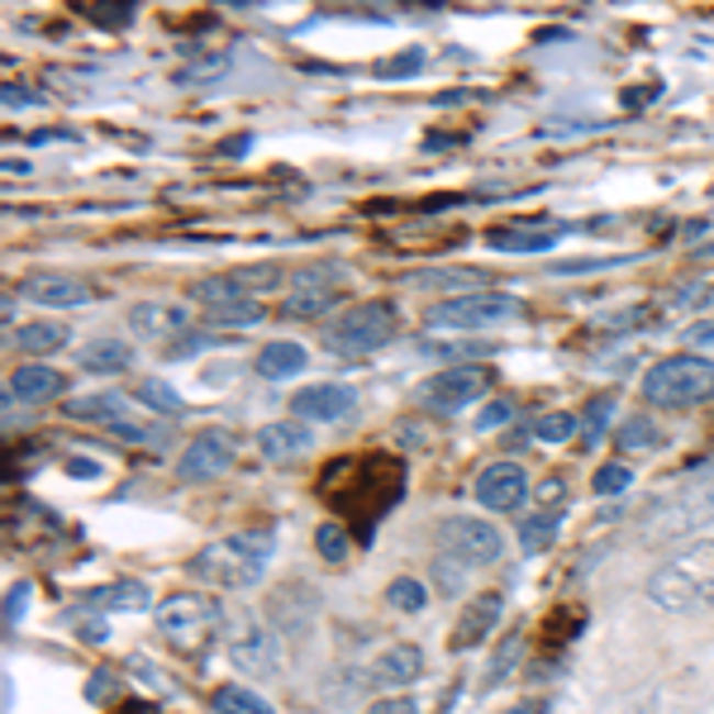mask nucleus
Masks as SVG:
<instances>
[{
  "label": "nucleus",
  "instance_id": "40",
  "mask_svg": "<svg viewBox=\"0 0 714 714\" xmlns=\"http://www.w3.org/2000/svg\"><path fill=\"white\" fill-rule=\"evenodd\" d=\"M200 348H210L205 334H181V338H171L163 353H167V357H191V353H200Z\"/></svg>",
  "mask_w": 714,
  "mask_h": 714
},
{
  "label": "nucleus",
  "instance_id": "28",
  "mask_svg": "<svg viewBox=\"0 0 714 714\" xmlns=\"http://www.w3.org/2000/svg\"><path fill=\"white\" fill-rule=\"evenodd\" d=\"M214 714H271V705L248 685H220L214 691Z\"/></svg>",
  "mask_w": 714,
  "mask_h": 714
},
{
  "label": "nucleus",
  "instance_id": "18",
  "mask_svg": "<svg viewBox=\"0 0 714 714\" xmlns=\"http://www.w3.org/2000/svg\"><path fill=\"white\" fill-rule=\"evenodd\" d=\"M500 610H505V600H500L495 591L477 595V600H471V605L462 610V620H457L448 648H453V652H467V648H477V643H486V634H491V628L500 624Z\"/></svg>",
  "mask_w": 714,
  "mask_h": 714
},
{
  "label": "nucleus",
  "instance_id": "17",
  "mask_svg": "<svg viewBox=\"0 0 714 714\" xmlns=\"http://www.w3.org/2000/svg\"><path fill=\"white\" fill-rule=\"evenodd\" d=\"M420 671H424V652L414 643H395V648L377 652V662L367 667V685H377V691H405L410 681H420Z\"/></svg>",
  "mask_w": 714,
  "mask_h": 714
},
{
  "label": "nucleus",
  "instance_id": "10",
  "mask_svg": "<svg viewBox=\"0 0 714 714\" xmlns=\"http://www.w3.org/2000/svg\"><path fill=\"white\" fill-rule=\"evenodd\" d=\"M271 286H281V267H238V271H220V277H200L191 281V295L200 300V305L220 310V305H238V300H253L271 291Z\"/></svg>",
  "mask_w": 714,
  "mask_h": 714
},
{
  "label": "nucleus",
  "instance_id": "7",
  "mask_svg": "<svg viewBox=\"0 0 714 714\" xmlns=\"http://www.w3.org/2000/svg\"><path fill=\"white\" fill-rule=\"evenodd\" d=\"M514 314H520V300L486 286V291H462V295L438 300L424 320L428 328H491V324L514 320Z\"/></svg>",
  "mask_w": 714,
  "mask_h": 714
},
{
  "label": "nucleus",
  "instance_id": "30",
  "mask_svg": "<svg viewBox=\"0 0 714 714\" xmlns=\"http://www.w3.org/2000/svg\"><path fill=\"white\" fill-rule=\"evenodd\" d=\"M614 438H620L624 453H643V448H657V443H662V428H657L648 414H634V420L620 424V434Z\"/></svg>",
  "mask_w": 714,
  "mask_h": 714
},
{
  "label": "nucleus",
  "instance_id": "21",
  "mask_svg": "<svg viewBox=\"0 0 714 714\" xmlns=\"http://www.w3.org/2000/svg\"><path fill=\"white\" fill-rule=\"evenodd\" d=\"M486 243L500 253H548L557 243V228L553 224H495Z\"/></svg>",
  "mask_w": 714,
  "mask_h": 714
},
{
  "label": "nucleus",
  "instance_id": "13",
  "mask_svg": "<svg viewBox=\"0 0 714 714\" xmlns=\"http://www.w3.org/2000/svg\"><path fill=\"white\" fill-rule=\"evenodd\" d=\"M20 295L34 300L43 310H77L86 300H96V286L71 277V271H29L20 281Z\"/></svg>",
  "mask_w": 714,
  "mask_h": 714
},
{
  "label": "nucleus",
  "instance_id": "22",
  "mask_svg": "<svg viewBox=\"0 0 714 714\" xmlns=\"http://www.w3.org/2000/svg\"><path fill=\"white\" fill-rule=\"evenodd\" d=\"M129 328H134V338H167L171 334L181 338V328H186V310L177 305H157V300H148V305H134L129 310Z\"/></svg>",
  "mask_w": 714,
  "mask_h": 714
},
{
  "label": "nucleus",
  "instance_id": "41",
  "mask_svg": "<svg viewBox=\"0 0 714 714\" xmlns=\"http://www.w3.org/2000/svg\"><path fill=\"white\" fill-rule=\"evenodd\" d=\"M24 605H29V581L10 585V595H5V624H20L24 620Z\"/></svg>",
  "mask_w": 714,
  "mask_h": 714
},
{
  "label": "nucleus",
  "instance_id": "4",
  "mask_svg": "<svg viewBox=\"0 0 714 714\" xmlns=\"http://www.w3.org/2000/svg\"><path fill=\"white\" fill-rule=\"evenodd\" d=\"M643 400L662 410H691L714 400V362L695 353H671L643 371Z\"/></svg>",
  "mask_w": 714,
  "mask_h": 714
},
{
  "label": "nucleus",
  "instance_id": "2",
  "mask_svg": "<svg viewBox=\"0 0 714 714\" xmlns=\"http://www.w3.org/2000/svg\"><path fill=\"white\" fill-rule=\"evenodd\" d=\"M277 553V534L271 528H248V534H228L205 543L200 553H191V571L196 581H205L210 591H248L267 577V562Z\"/></svg>",
  "mask_w": 714,
  "mask_h": 714
},
{
  "label": "nucleus",
  "instance_id": "50",
  "mask_svg": "<svg viewBox=\"0 0 714 714\" xmlns=\"http://www.w3.org/2000/svg\"><path fill=\"white\" fill-rule=\"evenodd\" d=\"M543 500H562V481H543Z\"/></svg>",
  "mask_w": 714,
  "mask_h": 714
},
{
  "label": "nucleus",
  "instance_id": "1",
  "mask_svg": "<svg viewBox=\"0 0 714 714\" xmlns=\"http://www.w3.org/2000/svg\"><path fill=\"white\" fill-rule=\"evenodd\" d=\"M643 595L667 614H714V538H695L648 577Z\"/></svg>",
  "mask_w": 714,
  "mask_h": 714
},
{
  "label": "nucleus",
  "instance_id": "38",
  "mask_svg": "<svg viewBox=\"0 0 714 714\" xmlns=\"http://www.w3.org/2000/svg\"><path fill=\"white\" fill-rule=\"evenodd\" d=\"M610 414H614V395H600L591 410H585V434H591V443L605 434V424H610Z\"/></svg>",
  "mask_w": 714,
  "mask_h": 714
},
{
  "label": "nucleus",
  "instance_id": "47",
  "mask_svg": "<svg viewBox=\"0 0 714 714\" xmlns=\"http://www.w3.org/2000/svg\"><path fill=\"white\" fill-rule=\"evenodd\" d=\"M5 105H38V96L20 91V86H5Z\"/></svg>",
  "mask_w": 714,
  "mask_h": 714
},
{
  "label": "nucleus",
  "instance_id": "44",
  "mask_svg": "<svg viewBox=\"0 0 714 714\" xmlns=\"http://www.w3.org/2000/svg\"><path fill=\"white\" fill-rule=\"evenodd\" d=\"M505 420H510V405H505V400H495V405H486L477 414V428H495V424H505Z\"/></svg>",
  "mask_w": 714,
  "mask_h": 714
},
{
  "label": "nucleus",
  "instance_id": "3",
  "mask_svg": "<svg viewBox=\"0 0 714 714\" xmlns=\"http://www.w3.org/2000/svg\"><path fill=\"white\" fill-rule=\"evenodd\" d=\"M228 610L210 591H177L157 605V634L181 657H205L214 643H224Z\"/></svg>",
  "mask_w": 714,
  "mask_h": 714
},
{
  "label": "nucleus",
  "instance_id": "31",
  "mask_svg": "<svg viewBox=\"0 0 714 714\" xmlns=\"http://www.w3.org/2000/svg\"><path fill=\"white\" fill-rule=\"evenodd\" d=\"M557 528H562V520H557L553 510H543V514H528V520H520V538H524L528 553H543L557 538Z\"/></svg>",
  "mask_w": 714,
  "mask_h": 714
},
{
  "label": "nucleus",
  "instance_id": "34",
  "mask_svg": "<svg viewBox=\"0 0 714 714\" xmlns=\"http://www.w3.org/2000/svg\"><path fill=\"white\" fill-rule=\"evenodd\" d=\"M314 548H320L324 562H343V557H348V528L343 524H320L314 528Z\"/></svg>",
  "mask_w": 714,
  "mask_h": 714
},
{
  "label": "nucleus",
  "instance_id": "19",
  "mask_svg": "<svg viewBox=\"0 0 714 714\" xmlns=\"http://www.w3.org/2000/svg\"><path fill=\"white\" fill-rule=\"evenodd\" d=\"M63 391H67V377L57 367L24 362L10 377V386H5V405H14V400H24V405H38V400H53V395H63Z\"/></svg>",
  "mask_w": 714,
  "mask_h": 714
},
{
  "label": "nucleus",
  "instance_id": "25",
  "mask_svg": "<svg viewBox=\"0 0 714 714\" xmlns=\"http://www.w3.org/2000/svg\"><path fill=\"white\" fill-rule=\"evenodd\" d=\"M86 605H91V610H105V614H134V610L148 605V585L134 581V577L105 581V585H96V591H86Z\"/></svg>",
  "mask_w": 714,
  "mask_h": 714
},
{
  "label": "nucleus",
  "instance_id": "5",
  "mask_svg": "<svg viewBox=\"0 0 714 714\" xmlns=\"http://www.w3.org/2000/svg\"><path fill=\"white\" fill-rule=\"evenodd\" d=\"M400 334V310L391 300H362L353 310H338L334 320H324V348L338 357H362L386 348Z\"/></svg>",
  "mask_w": 714,
  "mask_h": 714
},
{
  "label": "nucleus",
  "instance_id": "39",
  "mask_svg": "<svg viewBox=\"0 0 714 714\" xmlns=\"http://www.w3.org/2000/svg\"><path fill=\"white\" fill-rule=\"evenodd\" d=\"M520 652H524V638H505V643H500V652H495V667H491V681H500V677H505V671L514 667V662H520Z\"/></svg>",
  "mask_w": 714,
  "mask_h": 714
},
{
  "label": "nucleus",
  "instance_id": "24",
  "mask_svg": "<svg viewBox=\"0 0 714 714\" xmlns=\"http://www.w3.org/2000/svg\"><path fill=\"white\" fill-rule=\"evenodd\" d=\"M71 420H91V424H105L110 434H120L124 424H134L129 420V400L120 391H100V395H86V400H71L67 405Z\"/></svg>",
  "mask_w": 714,
  "mask_h": 714
},
{
  "label": "nucleus",
  "instance_id": "16",
  "mask_svg": "<svg viewBox=\"0 0 714 714\" xmlns=\"http://www.w3.org/2000/svg\"><path fill=\"white\" fill-rule=\"evenodd\" d=\"M338 267H300L291 277V295H286V314L310 320V314L328 310L338 300Z\"/></svg>",
  "mask_w": 714,
  "mask_h": 714
},
{
  "label": "nucleus",
  "instance_id": "42",
  "mask_svg": "<svg viewBox=\"0 0 714 714\" xmlns=\"http://www.w3.org/2000/svg\"><path fill=\"white\" fill-rule=\"evenodd\" d=\"M367 714H420V705H414V695H386Z\"/></svg>",
  "mask_w": 714,
  "mask_h": 714
},
{
  "label": "nucleus",
  "instance_id": "35",
  "mask_svg": "<svg viewBox=\"0 0 714 714\" xmlns=\"http://www.w3.org/2000/svg\"><path fill=\"white\" fill-rule=\"evenodd\" d=\"M134 5L129 0H105V5H86V20H96L100 29H124V24H134Z\"/></svg>",
  "mask_w": 714,
  "mask_h": 714
},
{
  "label": "nucleus",
  "instance_id": "37",
  "mask_svg": "<svg viewBox=\"0 0 714 714\" xmlns=\"http://www.w3.org/2000/svg\"><path fill=\"white\" fill-rule=\"evenodd\" d=\"M628 481H634V471H628V462H605L595 471V495H624L628 491Z\"/></svg>",
  "mask_w": 714,
  "mask_h": 714
},
{
  "label": "nucleus",
  "instance_id": "8",
  "mask_svg": "<svg viewBox=\"0 0 714 714\" xmlns=\"http://www.w3.org/2000/svg\"><path fill=\"white\" fill-rule=\"evenodd\" d=\"M438 548L457 567H491L505 553V534L491 520H477V514H453V520L438 524Z\"/></svg>",
  "mask_w": 714,
  "mask_h": 714
},
{
  "label": "nucleus",
  "instance_id": "32",
  "mask_svg": "<svg viewBox=\"0 0 714 714\" xmlns=\"http://www.w3.org/2000/svg\"><path fill=\"white\" fill-rule=\"evenodd\" d=\"M386 600H391L400 614H424L428 591H424V581H414V577H395L391 585H386Z\"/></svg>",
  "mask_w": 714,
  "mask_h": 714
},
{
  "label": "nucleus",
  "instance_id": "6",
  "mask_svg": "<svg viewBox=\"0 0 714 714\" xmlns=\"http://www.w3.org/2000/svg\"><path fill=\"white\" fill-rule=\"evenodd\" d=\"M714 524V495L710 491H691V495H667L652 500L638 520V543L643 548H657V543H681L695 538Z\"/></svg>",
  "mask_w": 714,
  "mask_h": 714
},
{
  "label": "nucleus",
  "instance_id": "26",
  "mask_svg": "<svg viewBox=\"0 0 714 714\" xmlns=\"http://www.w3.org/2000/svg\"><path fill=\"white\" fill-rule=\"evenodd\" d=\"M77 362L86 371H96V377H114V371L134 367V348L120 338H96V343H86V348H77Z\"/></svg>",
  "mask_w": 714,
  "mask_h": 714
},
{
  "label": "nucleus",
  "instance_id": "9",
  "mask_svg": "<svg viewBox=\"0 0 714 714\" xmlns=\"http://www.w3.org/2000/svg\"><path fill=\"white\" fill-rule=\"evenodd\" d=\"M224 648H228V657H234V667L248 671V677H271V671L281 667L277 638L267 634V624L257 620V614H234V610H228Z\"/></svg>",
  "mask_w": 714,
  "mask_h": 714
},
{
  "label": "nucleus",
  "instance_id": "45",
  "mask_svg": "<svg viewBox=\"0 0 714 714\" xmlns=\"http://www.w3.org/2000/svg\"><path fill=\"white\" fill-rule=\"evenodd\" d=\"M420 63H424L420 53H405V57H391V63H381L377 71H381V77H395V71H414V67H420Z\"/></svg>",
  "mask_w": 714,
  "mask_h": 714
},
{
  "label": "nucleus",
  "instance_id": "14",
  "mask_svg": "<svg viewBox=\"0 0 714 714\" xmlns=\"http://www.w3.org/2000/svg\"><path fill=\"white\" fill-rule=\"evenodd\" d=\"M357 410V391L343 381H320V386H300L291 395V414L305 424H334L343 414Z\"/></svg>",
  "mask_w": 714,
  "mask_h": 714
},
{
  "label": "nucleus",
  "instance_id": "12",
  "mask_svg": "<svg viewBox=\"0 0 714 714\" xmlns=\"http://www.w3.org/2000/svg\"><path fill=\"white\" fill-rule=\"evenodd\" d=\"M234 467V434L228 428H205L181 448L177 457V481H214Z\"/></svg>",
  "mask_w": 714,
  "mask_h": 714
},
{
  "label": "nucleus",
  "instance_id": "48",
  "mask_svg": "<svg viewBox=\"0 0 714 714\" xmlns=\"http://www.w3.org/2000/svg\"><path fill=\"white\" fill-rule=\"evenodd\" d=\"M620 263H624V257H600V263H591V271L595 267H620ZM557 271H585V263H562Z\"/></svg>",
  "mask_w": 714,
  "mask_h": 714
},
{
  "label": "nucleus",
  "instance_id": "11",
  "mask_svg": "<svg viewBox=\"0 0 714 714\" xmlns=\"http://www.w3.org/2000/svg\"><path fill=\"white\" fill-rule=\"evenodd\" d=\"M486 386H491V371L486 367H471V362L467 367H443L438 377H428L420 386V400L438 414H453V410L471 405V400H481Z\"/></svg>",
  "mask_w": 714,
  "mask_h": 714
},
{
  "label": "nucleus",
  "instance_id": "23",
  "mask_svg": "<svg viewBox=\"0 0 714 714\" xmlns=\"http://www.w3.org/2000/svg\"><path fill=\"white\" fill-rule=\"evenodd\" d=\"M305 348L300 343H291V338H277V343H267V348H257V357H253V371L263 381H286V377H295V371H305Z\"/></svg>",
  "mask_w": 714,
  "mask_h": 714
},
{
  "label": "nucleus",
  "instance_id": "46",
  "mask_svg": "<svg viewBox=\"0 0 714 714\" xmlns=\"http://www.w3.org/2000/svg\"><path fill=\"white\" fill-rule=\"evenodd\" d=\"M434 577H443V591H457V585H462V577H457V562L453 557H443V562H434Z\"/></svg>",
  "mask_w": 714,
  "mask_h": 714
},
{
  "label": "nucleus",
  "instance_id": "36",
  "mask_svg": "<svg viewBox=\"0 0 714 714\" xmlns=\"http://www.w3.org/2000/svg\"><path fill=\"white\" fill-rule=\"evenodd\" d=\"M571 434H577V420H571L567 410H553V414H543V420L534 424V438L538 443H567Z\"/></svg>",
  "mask_w": 714,
  "mask_h": 714
},
{
  "label": "nucleus",
  "instance_id": "29",
  "mask_svg": "<svg viewBox=\"0 0 714 714\" xmlns=\"http://www.w3.org/2000/svg\"><path fill=\"white\" fill-rule=\"evenodd\" d=\"M267 310L257 305V300H238V305H220V310H205V324L210 328H253L263 324Z\"/></svg>",
  "mask_w": 714,
  "mask_h": 714
},
{
  "label": "nucleus",
  "instance_id": "49",
  "mask_svg": "<svg viewBox=\"0 0 714 714\" xmlns=\"http://www.w3.org/2000/svg\"><path fill=\"white\" fill-rule=\"evenodd\" d=\"M253 148V134H238V138H224L220 153H248Z\"/></svg>",
  "mask_w": 714,
  "mask_h": 714
},
{
  "label": "nucleus",
  "instance_id": "43",
  "mask_svg": "<svg viewBox=\"0 0 714 714\" xmlns=\"http://www.w3.org/2000/svg\"><path fill=\"white\" fill-rule=\"evenodd\" d=\"M685 343H691V348H714V320H700L685 328Z\"/></svg>",
  "mask_w": 714,
  "mask_h": 714
},
{
  "label": "nucleus",
  "instance_id": "33",
  "mask_svg": "<svg viewBox=\"0 0 714 714\" xmlns=\"http://www.w3.org/2000/svg\"><path fill=\"white\" fill-rule=\"evenodd\" d=\"M134 400H143V405L157 410V414H181V395L171 391L167 381H157V377L138 381V386H134Z\"/></svg>",
  "mask_w": 714,
  "mask_h": 714
},
{
  "label": "nucleus",
  "instance_id": "27",
  "mask_svg": "<svg viewBox=\"0 0 714 714\" xmlns=\"http://www.w3.org/2000/svg\"><path fill=\"white\" fill-rule=\"evenodd\" d=\"M71 343V328L63 320H38V324H20L14 328V348L29 353V357H43V353H57Z\"/></svg>",
  "mask_w": 714,
  "mask_h": 714
},
{
  "label": "nucleus",
  "instance_id": "20",
  "mask_svg": "<svg viewBox=\"0 0 714 714\" xmlns=\"http://www.w3.org/2000/svg\"><path fill=\"white\" fill-rule=\"evenodd\" d=\"M257 448L271 462H286V457H300L314 448V434L305 428V420H277V424H263V434H257Z\"/></svg>",
  "mask_w": 714,
  "mask_h": 714
},
{
  "label": "nucleus",
  "instance_id": "15",
  "mask_svg": "<svg viewBox=\"0 0 714 714\" xmlns=\"http://www.w3.org/2000/svg\"><path fill=\"white\" fill-rule=\"evenodd\" d=\"M528 500V471L520 462H491L477 477V505L495 514H514Z\"/></svg>",
  "mask_w": 714,
  "mask_h": 714
}]
</instances>
